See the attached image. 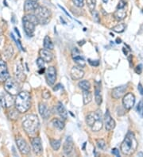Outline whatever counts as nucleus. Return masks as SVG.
Returning a JSON list of instances; mask_svg holds the SVG:
<instances>
[{
	"label": "nucleus",
	"mask_w": 143,
	"mask_h": 157,
	"mask_svg": "<svg viewBox=\"0 0 143 157\" xmlns=\"http://www.w3.org/2000/svg\"><path fill=\"white\" fill-rule=\"evenodd\" d=\"M22 127L29 136H34L38 132L40 122L35 114H27L22 119Z\"/></svg>",
	"instance_id": "f257e3e1"
},
{
	"label": "nucleus",
	"mask_w": 143,
	"mask_h": 157,
	"mask_svg": "<svg viewBox=\"0 0 143 157\" xmlns=\"http://www.w3.org/2000/svg\"><path fill=\"white\" fill-rule=\"evenodd\" d=\"M137 147V141L136 140L135 136L132 132H128L121 144V151L124 155H131L135 152Z\"/></svg>",
	"instance_id": "f03ea898"
},
{
	"label": "nucleus",
	"mask_w": 143,
	"mask_h": 157,
	"mask_svg": "<svg viewBox=\"0 0 143 157\" xmlns=\"http://www.w3.org/2000/svg\"><path fill=\"white\" fill-rule=\"evenodd\" d=\"M15 107L19 113H25L30 108L31 97L26 91H22L18 94L15 99Z\"/></svg>",
	"instance_id": "7ed1b4c3"
},
{
	"label": "nucleus",
	"mask_w": 143,
	"mask_h": 157,
	"mask_svg": "<svg viewBox=\"0 0 143 157\" xmlns=\"http://www.w3.org/2000/svg\"><path fill=\"white\" fill-rule=\"evenodd\" d=\"M23 28L25 30L26 34L28 36H33L34 34L35 26L38 23L36 16L34 14H28V15L24 16L22 18Z\"/></svg>",
	"instance_id": "20e7f679"
},
{
	"label": "nucleus",
	"mask_w": 143,
	"mask_h": 157,
	"mask_svg": "<svg viewBox=\"0 0 143 157\" xmlns=\"http://www.w3.org/2000/svg\"><path fill=\"white\" fill-rule=\"evenodd\" d=\"M34 15L36 16L38 23L42 25H46L50 20L51 12L46 6H39L34 11Z\"/></svg>",
	"instance_id": "39448f33"
},
{
	"label": "nucleus",
	"mask_w": 143,
	"mask_h": 157,
	"mask_svg": "<svg viewBox=\"0 0 143 157\" xmlns=\"http://www.w3.org/2000/svg\"><path fill=\"white\" fill-rule=\"evenodd\" d=\"M4 88L7 93L12 94V95L18 94L20 93V86H19L18 82L10 77L5 81Z\"/></svg>",
	"instance_id": "423d86ee"
},
{
	"label": "nucleus",
	"mask_w": 143,
	"mask_h": 157,
	"mask_svg": "<svg viewBox=\"0 0 143 157\" xmlns=\"http://www.w3.org/2000/svg\"><path fill=\"white\" fill-rule=\"evenodd\" d=\"M16 144H17L19 151L22 155H28L30 152V147L27 144V142L21 136L16 138Z\"/></svg>",
	"instance_id": "0eeeda50"
},
{
	"label": "nucleus",
	"mask_w": 143,
	"mask_h": 157,
	"mask_svg": "<svg viewBox=\"0 0 143 157\" xmlns=\"http://www.w3.org/2000/svg\"><path fill=\"white\" fill-rule=\"evenodd\" d=\"M46 77L47 83L50 86H53L57 79V71L54 66H50L46 69Z\"/></svg>",
	"instance_id": "6e6552de"
},
{
	"label": "nucleus",
	"mask_w": 143,
	"mask_h": 157,
	"mask_svg": "<svg viewBox=\"0 0 143 157\" xmlns=\"http://www.w3.org/2000/svg\"><path fill=\"white\" fill-rule=\"evenodd\" d=\"M135 103V97L132 93H127L123 96L122 104L126 109H130Z\"/></svg>",
	"instance_id": "1a4fd4ad"
},
{
	"label": "nucleus",
	"mask_w": 143,
	"mask_h": 157,
	"mask_svg": "<svg viewBox=\"0 0 143 157\" xmlns=\"http://www.w3.org/2000/svg\"><path fill=\"white\" fill-rule=\"evenodd\" d=\"M103 122H104L105 128L107 131L112 130L115 127V121L111 117V114L109 113V110H107L105 113L104 117H103Z\"/></svg>",
	"instance_id": "9d476101"
},
{
	"label": "nucleus",
	"mask_w": 143,
	"mask_h": 157,
	"mask_svg": "<svg viewBox=\"0 0 143 157\" xmlns=\"http://www.w3.org/2000/svg\"><path fill=\"white\" fill-rule=\"evenodd\" d=\"M126 89H127V85H122V86H117L112 90V92H111L112 97L114 99H119L125 95Z\"/></svg>",
	"instance_id": "9b49d317"
},
{
	"label": "nucleus",
	"mask_w": 143,
	"mask_h": 157,
	"mask_svg": "<svg viewBox=\"0 0 143 157\" xmlns=\"http://www.w3.org/2000/svg\"><path fill=\"white\" fill-rule=\"evenodd\" d=\"M31 144H32L33 150L34 153L38 155H41L43 152V147H42V140L39 137L33 138L31 140Z\"/></svg>",
	"instance_id": "f8f14e48"
},
{
	"label": "nucleus",
	"mask_w": 143,
	"mask_h": 157,
	"mask_svg": "<svg viewBox=\"0 0 143 157\" xmlns=\"http://www.w3.org/2000/svg\"><path fill=\"white\" fill-rule=\"evenodd\" d=\"M102 117V113L101 110H97V111L93 112V113H90L86 117V123L88 125L92 127L95 121L99 118Z\"/></svg>",
	"instance_id": "ddd939ff"
},
{
	"label": "nucleus",
	"mask_w": 143,
	"mask_h": 157,
	"mask_svg": "<svg viewBox=\"0 0 143 157\" xmlns=\"http://www.w3.org/2000/svg\"><path fill=\"white\" fill-rule=\"evenodd\" d=\"M70 75L73 80H79L84 77V71L79 66H74L71 69Z\"/></svg>",
	"instance_id": "4468645a"
},
{
	"label": "nucleus",
	"mask_w": 143,
	"mask_h": 157,
	"mask_svg": "<svg viewBox=\"0 0 143 157\" xmlns=\"http://www.w3.org/2000/svg\"><path fill=\"white\" fill-rule=\"evenodd\" d=\"M73 150H74V144H73V139L70 136H68L63 145L64 153L66 155H69L73 153Z\"/></svg>",
	"instance_id": "2eb2a0df"
},
{
	"label": "nucleus",
	"mask_w": 143,
	"mask_h": 157,
	"mask_svg": "<svg viewBox=\"0 0 143 157\" xmlns=\"http://www.w3.org/2000/svg\"><path fill=\"white\" fill-rule=\"evenodd\" d=\"M14 102L15 101L14 100L12 94H9V93H5L0 99V103L2 104L3 107H10Z\"/></svg>",
	"instance_id": "dca6fc26"
},
{
	"label": "nucleus",
	"mask_w": 143,
	"mask_h": 157,
	"mask_svg": "<svg viewBox=\"0 0 143 157\" xmlns=\"http://www.w3.org/2000/svg\"><path fill=\"white\" fill-rule=\"evenodd\" d=\"M9 78V72H8L6 63L0 59V82H5Z\"/></svg>",
	"instance_id": "f3484780"
},
{
	"label": "nucleus",
	"mask_w": 143,
	"mask_h": 157,
	"mask_svg": "<svg viewBox=\"0 0 143 157\" xmlns=\"http://www.w3.org/2000/svg\"><path fill=\"white\" fill-rule=\"evenodd\" d=\"M39 55H40V57H42V59H44L46 62H51L54 59V55L50 52L49 49H46V48H42L39 51Z\"/></svg>",
	"instance_id": "a211bd4d"
},
{
	"label": "nucleus",
	"mask_w": 143,
	"mask_h": 157,
	"mask_svg": "<svg viewBox=\"0 0 143 157\" xmlns=\"http://www.w3.org/2000/svg\"><path fill=\"white\" fill-rule=\"evenodd\" d=\"M14 73H15V76L17 79L20 81H23L25 79V73L23 71V67L21 63H16Z\"/></svg>",
	"instance_id": "6ab92c4d"
},
{
	"label": "nucleus",
	"mask_w": 143,
	"mask_h": 157,
	"mask_svg": "<svg viewBox=\"0 0 143 157\" xmlns=\"http://www.w3.org/2000/svg\"><path fill=\"white\" fill-rule=\"evenodd\" d=\"M38 109H39V113H40L41 116L44 119H47L50 117V109L47 106V105L45 103H40L39 106H38Z\"/></svg>",
	"instance_id": "aec40b11"
},
{
	"label": "nucleus",
	"mask_w": 143,
	"mask_h": 157,
	"mask_svg": "<svg viewBox=\"0 0 143 157\" xmlns=\"http://www.w3.org/2000/svg\"><path fill=\"white\" fill-rule=\"evenodd\" d=\"M95 102L98 105H100L103 101V97H102L101 87H100V82H98L95 85Z\"/></svg>",
	"instance_id": "412c9836"
},
{
	"label": "nucleus",
	"mask_w": 143,
	"mask_h": 157,
	"mask_svg": "<svg viewBox=\"0 0 143 157\" xmlns=\"http://www.w3.org/2000/svg\"><path fill=\"white\" fill-rule=\"evenodd\" d=\"M39 6L37 1H33V0H26L24 5V10L25 11H35L37 8Z\"/></svg>",
	"instance_id": "4be33fe9"
},
{
	"label": "nucleus",
	"mask_w": 143,
	"mask_h": 157,
	"mask_svg": "<svg viewBox=\"0 0 143 157\" xmlns=\"http://www.w3.org/2000/svg\"><path fill=\"white\" fill-rule=\"evenodd\" d=\"M57 109L59 115L63 120H66L68 118V113H67L66 109H65V105H63L62 102H61V101L58 102V104L57 105Z\"/></svg>",
	"instance_id": "5701e85b"
},
{
	"label": "nucleus",
	"mask_w": 143,
	"mask_h": 157,
	"mask_svg": "<svg viewBox=\"0 0 143 157\" xmlns=\"http://www.w3.org/2000/svg\"><path fill=\"white\" fill-rule=\"evenodd\" d=\"M126 16V10L125 7L120 8V9H117L116 11L114 12V17L117 21H122L123 20Z\"/></svg>",
	"instance_id": "b1692460"
},
{
	"label": "nucleus",
	"mask_w": 143,
	"mask_h": 157,
	"mask_svg": "<svg viewBox=\"0 0 143 157\" xmlns=\"http://www.w3.org/2000/svg\"><path fill=\"white\" fill-rule=\"evenodd\" d=\"M83 99L84 105H88L92 100V94L90 90H83Z\"/></svg>",
	"instance_id": "393cba45"
},
{
	"label": "nucleus",
	"mask_w": 143,
	"mask_h": 157,
	"mask_svg": "<svg viewBox=\"0 0 143 157\" xmlns=\"http://www.w3.org/2000/svg\"><path fill=\"white\" fill-rule=\"evenodd\" d=\"M103 119H102V117L101 118L97 119V120L95 121V122L93 124V125L92 126V131H93V132H98V131H99L102 128H103Z\"/></svg>",
	"instance_id": "a878e982"
},
{
	"label": "nucleus",
	"mask_w": 143,
	"mask_h": 157,
	"mask_svg": "<svg viewBox=\"0 0 143 157\" xmlns=\"http://www.w3.org/2000/svg\"><path fill=\"white\" fill-rule=\"evenodd\" d=\"M73 60H74V62H76V63L79 66V67H85V64H86L85 60H84V57L81 56V53L77 55V56H74V57H73Z\"/></svg>",
	"instance_id": "bb28decb"
},
{
	"label": "nucleus",
	"mask_w": 143,
	"mask_h": 157,
	"mask_svg": "<svg viewBox=\"0 0 143 157\" xmlns=\"http://www.w3.org/2000/svg\"><path fill=\"white\" fill-rule=\"evenodd\" d=\"M43 45H44L45 48H46V49H49V50L54 49V43H53L51 38H50L49 36H46V37H45L44 42H43Z\"/></svg>",
	"instance_id": "cd10ccee"
},
{
	"label": "nucleus",
	"mask_w": 143,
	"mask_h": 157,
	"mask_svg": "<svg viewBox=\"0 0 143 157\" xmlns=\"http://www.w3.org/2000/svg\"><path fill=\"white\" fill-rule=\"evenodd\" d=\"M52 124H54V126L56 127L57 128H58L59 130H61L65 128V124L62 120L59 118H54L53 121H52Z\"/></svg>",
	"instance_id": "c85d7f7f"
},
{
	"label": "nucleus",
	"mask_w": 143,
	"mask_h": 157,
	"mask_svg": "<svg viewBox=\"0 0 143 157\" xmlns=\"http://www.w3.org/2000/svg\"><path fill=\"white\" fill-rule=\"evenodd\" d=\"M78 86L83 90H90L91 89V83L88 80H81L79 82Z\"/></svg>",
	"instance_id": "c756f323"
},
{
	"label": "nucleus",
	"mask_w": 143,
	"mask_h": 157,
	"mask_svg": "<svg viewBox=\"0 0 143 157\" xmlns=\"http://www.w3.org/2000/svg\"><path fill=\"white\" fill-rule=\"evenodd\" d=\"M50 145L53 147V149L57 151L61 147V142L59 140H50Z\"/></svg>",
	"instance_id": "7c9ffc66"
},
{
	"label": "nucleus",
	"mask_w": 143,
	"mask_h": 157,
	"mask_svg": "<svg viewBox=\"0 0 143 157\" xmlns=\"http://www.w3.org/2000/svg\"><path fill=\"white\" fill-rule=\"evenodd\" d=\"M126 29V25H124V24H118V25H115L112 28V30L115 33H121L122 32H124Z\"/></svg>",
	"instance_id": "2f4dec72"
},
{
	"label": "nucleus",
	"mask_w": 143,
	"mask_h": 157,
	"mask_svg": "<svg viewBox=\"0 0 143 157\" xmlns=\"http://www.w3.org/2000/svg\"><path fill=\"white\" fill-rule=\"evenodd\" d=\"M18 110L17 109H12L8 113V117L11 120H17L18 117Z\"/></svg>",
	"instance_id": "473e14b6"
},
{
	"label": "nucleus",
	"mask_w": 143,
	"mask_h": 157,
	"mask_svg": "<svg viewBox=\"0 0 143 157\" xmlns=\"http://www.w3.org/2000/svg\"><path fill=\"white\" fill-rule=\"evenodd\" d=\"M87 5L90 11L92 12L95 10V6H96V0H87Z\"/></svg>",
	"instance_id": "72a5a7b5"
},
{
	"label": "nucleus",
	"mask_w": 143,
	"mask_h": 157,
	"mask_svg": "<svg viewBox=\"0 0 143 157\" xmlns=\"http://www.w3.org/2000/svg\"><path fill=\"white\" fill-rule=\"evenodd\" d=\"M96 144H97L99 149L104 150L106 148V142L103 139H99V140H96Z\"/></svg>",
	"instance_id": "f704fd0d"
},
{
	"label": "nucleus",
	"mask_w": 143,
	"mask_h": 157,
	"mask_svg": "<svg viewBox=\"0 0 143 157\" xmlns=\"http://www.w3.org/2000/svg\"><path fill=\"white\" fill-rule=\"evenodd\" d=\"M137 113H139L140 116L141 117H143V100H141V101L138 102L137 105Z\"/></svg>",
	"instance_id": "c9c22d12"
},
{
	"label": "nucleus",
	"mask_w": 143,
	"mask_h": 157,
	"mask_svg": "<svg viewBox=\"0 0 143 157\" xmlns=\"http://www.w3.org/2000/svg\"><path fill=\"white\" fill-rule=\"evenodd\" d=\"M73 2L75 6L80 8L83 7L84 5V0H73Z\"/></svg>",
	"instance_id": "e433bc0d"
},
{
	"label": "nucleus",
	"mask_w": 143,
	"mask_h": 157,
	"mask_svg": "<svg viewBox=\"0 0 143 157\" xmlns=\"http://www.w3.org/2000/svg\"><path fill=\"white\" fill-rule=\"evenodd\" d=\"M45 63H46V61H45L44 59H42V57H39L38 59H37V64H38V66L39 67V68H44L45 67Z\"/></svg>",
	"instance_id": "4c0bfd02"
},
{
	"label": "nucleus",
	"mask_w": 143,
	"mask_h": 157,
	"mask_svg": "<svg viewBox=\"0 0 143 157\" xmlns=\"http://www.w3.org/2000/svg\"><path fill=\"white\" fill-rule=\"evenodd\" d=\"M92 13V16H93L94 21H95V22L99 23V21H100V19H99V13H98V11H96V10H93Z\"/></svg>",
	"instance_id": "58836bf2"
},
{
	"label": "nucleus",
	"mask_w": 143,
	"mask_h": 157,
	"mask_svg": "<svg viewBox=\"0 0 143 157\" xmlns=\"http://www.w3.org/2000/svg\"><path fill=\"white\" fill-rule=\"evenodd\" d=\"M88 61L91 65L94 66V67H98V66L99 65V61L98 60V59H95V60H93V59H88Z\"/></svg>",
	"instance_id": "ea45409f"
},
{
	"label": "nucleus",
	"mask_w": 143,
	"mask_h": 157,
	"mask_svg": "<svg viewBox=\"0 0 143 157\" xmlns=\"http://www.w3.org/2000/svg\"><path fill=\"white\" fill-rule=\"evenodd\" d=\"M11 37H12V39H13V40H14V41H15V43H16V44H17L18 47V48H20V49H21L22 51H25V49H24V48H23L21 42H20V40H16L15 37H14V35H13V34H11Z\"/></svg>",
	"instance_id": "a19ab883"
},
{
	"label": "nucleus",
	"mask_w": 143,
	"mask_h": 157,
	"mask_svg": "<svg viewBox=\"0 0 143 157\" xmlns=\"http://www.w3.org/2000/svg\"><path fill=\"white\" fill-rule=\"evenodd\" d=\"M50 96H51V94H50V90H44L43 91H42V97H43V98H45V99L50 98Z\"/></svg>",
	"instance_id": "79ce46f5"
},
{
	"label": "nucleus",
	"mask_w": 143,
	"mask_h": 157,
	"mask_svg": "<svg viewBox=\"0 0 143 157\" xmlns=\"http://www.w3.org/2000/svg\"><path fill=\"white\" fill-rule=\"evenodd\" d=\"M123 7H126V2H125L124 0H120V1L118 2V6H117V9H120V8Z\"/></svg>",
	"instance_id": "37998d69"
},
{
	"label": "nucleus",
	"mask_w": 143,
	"mask_h": 157,
	"mask_svg": "<svg viewBox=\"0 0 143 157\" xmlns=\"http://www.w3.org/2000/svg\"><path fill=\"white\" fill-rule=\"evenodd\" d=\"M142 71V65L141 64H139V65H137V67H135V72L138 75H140Z\"/></svg>",
	"instance_id": "c03bdc74"
},
{
	"label": "nucleus",
	"mask_w": 143,
	"mask_h": 157,
	"mask_svg": "<svg viewBox=\"0 0 143 157\" xmlns=\"http://www.w3.org/2000/svg\"><path fill=\"white\" fill-rule=\"evenodd\" d=\"M111 153L117 157L120 156V152H119V150L117 149V148H113L112 151H111Z\"/></svg>",
	"instance_id": "a18cd8bd"
},
{
	"label": "nucleus",
	"mask_w": 143,
	"mask_h": 157,
	"mask_svg": "<svg viewBox=\"0 0 143 157\" xmlns=\"http://www.w3.org/2000/svg\"><path fill=\"white\" fill-rule=\"evenodd\" d=\"M137 90L140 92V94L143 95V86L141 83H138V85H137Z\"/></svg>",
	"instance_id": "49530a36"
},
{
	"label": "nucleus",
	"mask_w": 143,
	"mask_h": 157,
	"mask_svg": "<svg viewBox=\"0 0 143 157\" xmlns=\"http://www.w3.org/2000/svg\"><path fill=\"white\" fill-rule=\"evenodd\" d=\"M59 6V7L61 8V10H63V11L65 12V13H66V15H68V16H69V17H71V18H72V17H71V15H70V14H69V12H67V11H66V10H65V8H64V7H62V6H60V5H59V6Z\"/></svg>",
	"instance_id": "de8ad7c7"
},
{
	"label": "nucleus",
	"mask_w": 143,
	"mask_h": 157,
	"mask_svg": "<svg viewBox=\"0 0 143 157\" xmlns=\"http://www.w3.org/2000/svg\"><path fill=\"white\" fill-rule=\"evenodd\" d=\"M62 86H62V85H61V83H58V84H57V86H56V87H54V90H55V91H56V90H59V89L62 88Z\"/></svg>",
	"instance_id": "09e8293b"
},
{
	"label": "nucleus",
	"mask_w": 143,
	"mask_h": 157,
	"mask_svg": "<svg viewBox=\"0 0 143 157\" xmlns=\"http://www.w3.org/2000/svg\"><path fill=\"white\" fill-rule=\"evenodd\" d=\"M60 20H61V22H62V23H63L64 25H66V22H65V20L63 19V17H60Z\"/></svg>",
	"instance_id": "8fccbe9b"
},
{
	"label": "nucleus",
	"mask_w": 143,
	"mask_h": 157,
	"mask_svg": "<svg viewBox=\"0 0 143 157\" xmlns=\"http://www.w3.org/2000/svg\"><path fill=\"white\" fill-rule=\"evenodd\" d=\"M44 71H45V67L44 68H41L40 71H39V74H41V75H42V74H43V73H44Z\"/></svg>",
	"instance_id": "3c124183"
},
{
	"label": "nucleus",
	"mask_w": 143,
	"mask_h": 157,
	"mask_svg": "<svg viewBox=\"0 0 143 157\" xmlns=\"http://www.w3.org/2000/svg\"><path fill=\"white\" fill-rule=\"evenodd\" d=\"M14 29H15V31H16V33H18V36H19V37H20V36H21V35H20V33H19V31L18 30V29L17 28H14Z\"/></svg>",
	"instance_id": "603ef678"
},
{
	"label": "nucleus",
	"mask_w": 143,
	"mask_h": 157,
	"mask_svg": "<svg viewBox=\"0 0 143 157\" xmlns=\"http://www.w3.org/2000/svg\"><path fill=\"white\" fill-rule=\"evenodd\" d=\"M121 41H122V40H121V39H119V38L116 39V44H120Z\"/></svg>",
	"instance_id": "864d4df0"
},
{
	"label": "nucleus",
	"mask_w": 143,
	"mask_h": 157,
	"mask_svg": "<svg viewBox=\"0 0 143 157\" xmlns=\"http://www.w3.org/2000/svg\"><path fill=\"white\" fill-rule=\"evenodd\" d=\"M103 2H104V3H107V2H108V0H103Z\"/></svg>",
	"instance_id": "5fc2aeb1"
},
{
	"label": "nucleus",
	"mask_w": 143,
	"mask_h": 157,
	"mask_svg": "<svg viewBox=\"0 0 143 157\" xmlns=\"http://www.w3.org/2000/svg\"><path fill=\"white\" fill-rule=\"evenodd\" d=\"M138 155H140V156H143V153L142 152H139V153H138Z\"/></svg>",
	"instance_id": "6e6d98bb"
},
{
	"label": "nucleus",
	"mask_w": 143,
	"mask_h": 157,
	"mask_svg": "<svg viewBox=\"0 0 143 157\" xmlns=\"http://www.w3.org/2000/svg\"><path fill=\"white\" fill-rule=\"evenodd\" d=\"M86 144H87V143H86V142H85V143H84V147H83V149H85V145H86Z\"/></svg>",
	"instance_id": "4d7b16f0"
},
{
	"label": "nucleus",
	"mask_w": 143,
	"mask_h": 157,
	"mask_svg": "<svg viewBox=\"0 0 143 157\" xmlns=\"http://www.w3.org/2000/svg\"><path fill=\"white\" fill-rule=\"evenodd\" d=\"M33 1H37V2H38V1H39V0H33Z\"/></svg>",
	"instance_id": "13d9d810"
}]
</instances>
